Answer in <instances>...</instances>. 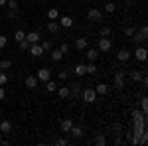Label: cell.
Here are the masks:
<instances>
[{
	"label": "cell",
	"instance_id": "13",
	"mask_svg": "<svg viewBox=\"0 0 148 146\" xmlns=\"http://www.w3.org/2000/svg\"><path fill=\"white\" fill-rule=\"evenodd\" d=\"M134 57H136L138 61H146V47H136Z\"/></svg>",
	"mask_w": 148,
	"mask_h": 146
},
{
	"label": "cell",
	"instance_id": "20",
	"mask_svg": "<svg viewBox=\"0 0 148 146\" xmlns=\"http://www.w3.org/2000/svg\"><path fill=\"white\" fill-rule=\"evenodd\" d=\"M95 93H97V95H107V93H109V85H105V83L97 85V87H95Z\"/></svg>",
	"mask_w": 148,
	"mask_h": 146
},
{
	"label": "cell",
	"instance_id": "47",
	"mask_svg": "<svg viewBox=\"0 0 148 146\" xmlns=\"http://www.w3.org/2000/svg\"><path fill=\"white\" fill-rule=\"evenodd\" d=\"M6 2H8V0H0V6H6Z\"/></svg>",
	"mask_w": 148,
	"mask_h": 146
},
{
	"label": "cell",
	"instance_id": "26",
	"mask_svg": "<svg viewBox=\"0 0 148 146\" xmlns=\"http://www.w3.org/2000/svg\"><path fill=\"white\" fill-rule=\"evenodd\" d=\"M42 47H44V51H51V49H53L51 40H44V42H42Z\"/></svg>",
	"mask_w": 148,
	"mask_h": 146
},
{
	"label": "cell",
	"instance_id": "30",
	"mask_svg": "<svg viewBox=\"0 0 148 146\" xmlns=\"http://www.w3.org/2000/svg\"><path fill=\"white\" fill-rule=\"evenodd\" d=\"M46 89H47V91H56V89H57V83L49 79V81H46Z\"/></svg>",
	"mask_w": 148,
	"mask_h": 146
},
{
	"label": "cell",
	"instance_id": "17",
	"mask_svg": "<svg viewBox=\"0 0 148 146\" xmlns=\"http://www.w3.org/2000/svg\"><path fill=\"white\" fill-rule=\"evenodd\" d=\"M59 26H63V28H71V26H73V18H71V16H63V18L59 20Z\"/></svg>",
	"mask_w": 148,
	"mask_h": 146
},
{
	"label": "cell",
	"instance_id": "43",
	"mask_svg": "<svg viewBox=\"0 0 148 146\" xmlns=\"http://www.w3.org/2000/svg\"><path fill=\"white\" fill-rule=\"evenodd\" d=\"M113 128L116 130V134H121V130H123V128H121V124H119V123H114V124H113Z\"/></svg>",
	"mask_w": 148,
	"mask_h": 146
},
{
	"label": "cell",
	"instance_id": "25",
	"mask_svg": "<svg viewBox=\"0 0 148 146\" xmlns=\"http://www.w3.org/2000/svg\"><path fill=\"white\" fill-rule=\"evenodd\" d=\"M14 40H16V42H22V40H26V32H24V30H16Z\"/></svg>",
	"mask_w": 148,
	"mask_h": 146
},
{
	"label": "cell",
	"instance_id": "4",
	"mask_svg": "<svg viewBox=\"0 0 148 146\" xmlns=\"http://www.w3.org/2000/svg\"><path fill=\"white\" fill-rule=\"evenodd\" d=\"M36 77H38V81L46 83V81H49V79H51V69H49V67H42V69H38Z\"/></svg>",
	"mask_w": 148,
	"mask_h": 146
},
{
	"label": "cell",
	"instance_id": "34",
	"mask_svg": "<svg viewBox=\"0 0 148 146\" xmlns=\"http://www.w3.org/2000/svg\"><path fill=\"white\" fill-rule=\"evenodd\" d=\"M95 144H97V146H103V144H107V138H105L103 134H99L97 138H95Z\"/></svg>",
	"mask_w": 148,
	"mask_h": 146
},
{
	"label": "cell",
	"instance_id": "3",
	"mask_svg": "<svg viewBox=\"0 0 148 146\" xmlns=\"http://www.w3.org/2000/svg\"><path fill=\"white\" fill-rule=\"evenodd\" d=\"M95 97H97V93H95V89H91V87H87V89H83L81 91V99L85 103H95Z\"/></svg>",
	"mask_w": 148,
	"mask_h": 146
},
{
	"label": "cell",
	"instance_id": "28",
	"mask_svg": "<svg viewBox=\"0 0 148 146\" xmlns=\"http://www.w3.org/2000/svg\"><path fill=\"white\" fill-rule=\"evenodd\" d=\"M59 99H69V87H61L59 89Z\"/></svg>",
	"mask_w": 148,
	"mask_h": 146
},
{
	"label": "cell",
	"instance_id": "8",
	"mask_svg": "<svg viewBox=\"0 0 148 146\" xmlns=\"http://www.w3.org/2000/svg\"><path fill=\"white\" fill-rule=\"evenodd\" d=\"M87 16H89V20H93V22H99V20L103 18V14L97 10V8H91V10L87 12Z\"/></svg>",
	"mask_w": 148,
	"mask_h": 146
},
{
	"label": "cell",
	"instance_id": "2",
	"mask_svg": "<svg viewBox=\"0 0 148 146\" xmlns=\"http://www.w3.org/2000/svg\"><path fill=\"white\" fill-rule=\"evenodd\" d=\"M81 91H83V85H81L79 81H75V83L69 87V97H73L75 101H79L81 99Z\"/></svg>",
	"mask_w": 148,
	"mask_h": 146
},
{
	"label": "cell",
	"instance_id": "7",
	"mask_svg": "<svg viewBox=\"0 0 148 146\" xmlns=\"http://www.w3.org/2000/svg\"><path fill=\"white\" fill-rule=\"evenodd\" d=\"M116 59H119L121 63H126V61L130 59V51H128V49H119V53H116Z\"/></svg>",
	"mask_w": 148,
	"mask_h": 146
},
{
	"label": "cell",
	"instance_id": "12",
	"mask_svg": "<svg viewBox=\"0 0 148 146\" xmlns=\"http://www.w3.org/2000/svg\"><path fill=\"white\" fill-rule=\"evenodd\" d=\"M142 77H144V73H142L140 69H132V71H130V79H132L134 83H140Z\"/></svg>",
	"mask_w": 148,
	"mask_h": 146
},
{
	"label": "cell",
	"instance_id": "16",
	"mask_svg": "<svg viewBox=\"0 0 148 146\" xmlns=\"http://www.w3.org/2000/svg\"><path fill=\"white\" fill-rule=\"evenodd\" d=\"M130 38H132V42L136 44V42H146V38H148V36H144L142 32H136V30H134V34L130 36Z\"/></svg>",
	"mask_w": 148,
	"mask_h": 146
},
{
	"label": "cell",
	"instance_id": "5",
	"mask_svg": "<svg viewBox=\"0 0 148 146\" xmlns=\"http://www.w3.org/2000/svg\"><path fill=\"white\" fill-rule=\"evenodd\" d=\"M28 51H30V56L32 57H40L42 53H44V47H42V44L38 42V44H32L30 47H28Z\"/></svg>",
	"mask_w": 148,
	"mask_h": 146
},
{
	"label": "cell",
	"instance_id": "37",
	"mask_svg": "<svg viewBox=\"0 0 148 146\" xmlns=\"http://www.w3.org/2000/svg\"><path fill=\"white\" fill-rule=\"evenodd\" d=\"M6 6H10V10H18V2H16V0H8Z\"/></svg>",
	"mask_w": 148,
	"mask_h": 146
},
{
	"label": "cell",
	"instance_id": "19",
	"mask_svg": "<svg viewBox=\"0 0 148 146\" xmlns=\"http://www.w3.org/2000/svg\"><path fill=\"white\" fill-rule=\"evenodd\" d=\"M87 59L89 61H97V57H99V49H87Z\"/></svg>",
	"mask_w": 148,
	"mask_h": 146
},
{
	"label": "cell",
	"instance_id": "22",
	"mask_svg": "<svg viewBox=\"0 0 148 146\" xmlns=\"http://www.w3.org/2000/svg\"><path fill=\"white\" fill-rule=\"evenodd\" d=\"M47 30H49L51 34H56L57 30H59V24H57L56 20H49V22H47Z\"/></svg>",
	"mask_w": 148,
	"mask_h": 146
},
{
	"label": "cell",
	"instance_id": "40",
	"mask_svg": "<svg viewBox=\"0 0 148 146\" xmlns=\"http://www.w3.org/2000/svg\"><path fill=\"white\" fill-rule=\"evenodd\" d=\"M8 18L10 20H16L18 18V10H8Z\"/></svg>",
	"mask_w": 148,
	"mask_h": 146
},
{
	"label": "cell",
	"instance_id": "45",
	"mask_svg": "<svg viewBox=\"0 0 148 146\" xmlns=\"http://www.w3.org/2000/svg\"><path fill=\"white\" fill-rule=\"evenodd\" d=\"M57 144H59V146H65V144H67V140H65V138H57Z\"/></svg>",
	"mask_w": 148,
	"mask_h": 146
},
{
	"label": "cell",
	"instance_id": "48",
	"mask_svg": "<svg viewBox=\"0 0 148 146\" xmlns=\"http://www.w3.org/2000/svg\"><path fill=\"white\" fill-rule=\"evenodd\" d=\"M0 138H2V132H0Z\"/></svg>",
	"mask_w": 148,
	"mask_h": 146
},
{
	"label": "cell",
	"instance_id": "15",
	"mask_svg": "<svg viewBox=\"0 0 148 146\" xmlns=\"http://www.w3.org/2000/svg\"><path fill=\"white\" fill-rule=\"evenodd\" d=\"M69 134H73V138H81V136H83V128L73 124V126H71V130H69Z\"/></svg>",
	"mask_w": 148,
	"mask_h": 146
},
{
	"label": "cell",
	"instance_id": "29",
	"mask_svg": "<svg viewBox=\"0 0 148 146\" xmlns=\"http://www.w3.org/2000/svg\"><path fill=\"white\" fill-rule=\"evenodd\" d=\"M61 57H63V53H61L59 49H51V59H53V61H59Z\"/></svg>",
	"mask_w": 148,
	"mask_h": 146
},
{
	"label": "cell",
	"instance_id": "44",
	"mask_svg": "<svg viewBox=\"0 0 148 146\" xmlns=\"http://www.w3.org/2000/svg\"><path fill=\"white\" fill-rule=\"evenodd\" d=\"M4 97H6V91H4V87H2V85H0V101H2V99H4Z\"/></svg>",
	"mask_w": 148,
	"mask_h": 146
},
{
	"label": "cell",
	"instance_id": "41",
	"mask_svg": "<svg viewBox=\"0 0 148 146\" xmlns=\"http://www.w3.org/2000/svg\"><path fill=\"white\" fill-rule=\"evenodd\" d=\"M67 77H69V71H65V69L59 71V79H67Z\"/></svg>",
	"mask_w": 148,
	"mask_h": 146
},
{
	"label": "cell",
	"instance_id": "33",
	"mask_svg": "<svg viewBox=\"0 0 148 146\" xmlns=\"http://www.w3.org/2000/svg\"><path fill=\"white\" fill-rule=\"evenodd\" d=\"M111 36V28L109 26H103L101 28V38H109Z\"/></svg>",
	"mask_w": 148,
	"mask_h": 146
},
{
	"label": "cell",
	"instance_id": "32",
	"mask_svg": "<svg viewBox=\"0 0 148 146\" xmlns=\"http://www.w3.org/2000/svg\"><path fill=\"white\" fill-rule=\"evenodd\" d=\"M140 109H142V112L146 114V111H148V99H146V97L140 99Z\"/></svg>",
	"mask_w": 148,
	"mask_h": 146
},
{
	"label": "cell",
	"instance_id": "6",
	"mask_svg": "<svg viewBox=\"0 0 148 146\" xmlns=\"http://www.w3.org/2000/svg\"><path fill=\"white\" fill-rule=\"evenodd\" d=\"M111 47H113V44H111L109 38H101V40H99V51L107 53V51H111Z\"/></svg>",
	"mask_w": 148,
	"mask_h": 146
},
{
	"label": "cell",
	"instance_id": "27",
	"mask_svg": "<svg viewBox=\"0 0 148 146\" xmlns=\"http://www.w3.org/2000/svg\"><path fill=\"white\" fill-rule=\"evenodd\" d=\"M114 10H116V4H114V2H107V4H105V12L113 14Z\"/></svg>",
	"mask_w": 148,
	"mask_h": 146
},
{
	"label": "cell",
	"instance_id": "10",
	"mask_svg": "<svg viewBox=\"0 0 148 146\" xmlns=\"http://www.w3.org/2000/svg\"><path fill=\"white\" fill-rule=\"evenodd\" d=\"M26 42H28V44L32 45V44H38V42H40V34H38V32H30V34H26Z\"/></svg>",
	"mask_w": 148,
	"mask_h": 146
},
{
	"label": "cell",
	"instance_id": "1",
	"mask_svg": "<svg viewBox=\"0 0 148 146\" xmlns=\"http://www.w3.org/2000/svg\"><path fill=\"white\" fill-rule=\"evenodd\" d=\"M114 89L116 91L125 89V69H119V71L114 73Z\"/></svg>",
	"mask_w": 148,
	"mask_h": 146
},
{
	"label": "cell",
	"instance_id": "23",
	"mask_svg": "<svg viewBox=\"0 0 148 146\" xmlns=\"http://www.w3.org/2000/svg\"><path fill=\"white\" fill-rule=\"evenodd\" d=\"M47 18H49V20H57V18H59L57 8H49V10H47Z\"/></svg>",
	"mask_w": 148,
	"mask_h": 146
},
{
	"label": "cell",
	"instance_id": "42",
	"mask_svg": "<svg viewBox=\"0 0 148 146\" xmlns=\"http://www.w3.org/2000/svg\"><path fill=\"white\" fill-rule=\"evenodd\" d=\"M6 42H8V40H6V36H0V49L6 45Z\"/></svg>",
	"mask_w": 148,
	"mask_h": 146
},
{
	"label": "cell",
	"instance_id": "49",
	"mask_svg": "<svg viewBox=\"0 0 148 146\" xmlns=\"http://www.w3.org/2000/svg\"><path fill=\"white\" fill-rule=\"evenodd\" d=\"M0 117H2V112H0Z\"/></svg>",
	"mask_w": 148,
	"mask_h": 146
},
{
	"label": "cell",
	"instance_id": "36",
	"mask_svg": "<svg viewBox=\"0 0 148 146\" xmlns=\"http://www.w3.org/2000/svg\"><path fill=\"white\" fill-rule=\"evenodd\" d=\"M87 73H89V75H93V73H97V67L93 65V61H89V65H87Z\"/></svg>",
	"mask_w": 148,
	"mask_h": 146
},
{
	"label": "cell",
	"instance_id": "39",
	"mask_svg": "<svg viewBox=\"0 0 148 146\" xmlns=\"http://www.w3.org/2000/svg\"><path fill=\"white\" fill-rule=\"evenodd\" d=\"M69 49H71V47H69V44H61V45H59V51H61V53H67Z\"/></svg>",
	"mask_w": 148,
	"mask_h": 146
},
{
	"label": "cell",
	"instance_id": "21",
	"mask_svg": "<svg viewBox=\"0 0 148 146\" xmlns=\"http://www.w3.org/2000/svg\"><path fill=\"white\" fill-rule=\"evenodd\" d=\"M87 44H89L87 38H79V40L75 42V47H77V49H87Z\"/></svg>",
	"mask_w": 148,
	"mask_h": 146
},
{
	"label": "cell",
	"instance_id": "31",
	"mask_svg": "<svg viewBox=\"0 0 148 146\" xmlns=\"http://www.w3.org/2000/svg\"><path fill=\"white\" fill-rule=\"evenodd\" d=\"M28 47H30V44H28L26 40H22V42H18V49H20V51H28Z\"/></svg>",
	"mask_w": 148,
	"mask_h": 146
},
{
	"label": "cell",
	"instance_id": "14",
	"mask_svg": "<svg viewBox=\"0 0 148 146\" xmlns=\"http://www.w3.org/2000/svg\"><path fill=\"white\" fill-rule=\"evenodd\" d=\"M59 126H61V132H69L71 126H73V121H71V119H65V121H61Z\"/></svg>",
	"mask_w": 148,
	"mask_h": 146
},
{
	"label": "cell",
	"instance_id": "46",
	"mask_svg": "<svg viewBox=\"0 0 148 146\" xmlns=\"http://www.w3.org/2000/svg\"><path fill=\"white\" fill-rule=\"evenodd\" d=\"M140 32H142L144 36H148V28H146V26H142V28H140Z\"/></svg>",
	"mask_w": 148,
	"mask_h": 146
},
{
	"label": "cell",
	"instance_id": "18",
	"mask_svg": "<svg viewBox=\"0 0 148 146\" xmlns=\"http://www.w3.org/2000/svg\"><path fill=\"white\" fill-rule=\"evenodd\" d=\"M73 73H75L77 77H81V75H85V73H87V65H83V63H79V65H75V69H73Z\"/></svg>",
	"mask_w": 148,
	"mask_h": 146
},
{
	"label": "cell",
	"instance_id": "11",
	"mask_svg": "<svg viewBox=\"0 0 148 146\" xmlns=\"http://www.w3.org/2000/svg\"><path fill=\"white\" fill-rule=\"evenodd\" d=\"M10 130H12L10 121H0V132H2V134H10Z\"/></svg>",
	"mask_w": 148,
	"mask_h": 146
},
{
	"label": "cell",
	"instance_id": "9",
	"mask_svg": "<svg viewBox=\"0 0 148 146\" xmlns=\"http://www.w3.org/2000/svg\"><path fill=\"white\" fill-rule=\"evenodd\" d=\"M38 83H40V81H38L36 75H28V77H26V87H28V89H36Z\"/></svg>",
	"mask_w": 148,
	"mask_h": 146
},
{
	"label": "cell",
	"instance_id": "24",
	"mask_svg": "<svg viewBox=\"0 0 148 146\" xmlns=\"http://www.w3.org/2000/svg\"><path fill=\"white\" fill-rule=\"evenodd\" d=\"M12 61L10 59H0V71H6V69H10Z\"/></svg>",
	"mask_w": 148,
	"mask_h": 146
},
{
	"label": "cell",
	"instance_id": "35",
	"mask_svg": "<svg viewBox=\"0 0 148 146\" xmlns=\"http://www.w3.org/2000/svg\"><path fill=\"white\" fill-rule=\"evenodd\" d=\"M6 83H8V75L4 71H0V85H6Z\"/></svg>",
	"mask_w": 148,
	"mask_h": 146
},
{
	"label": "cell",
	"instance_id": "38",
	"mask_svg": "<svg viewBox=\"0 0 148 146\" xmlns=\"http://www.w3.org/2000/svg\"><path fill=\"white\" fill-rule=\"evenodd\" d=\"M132 34H134V28H132V26H126V28H125V36H126V38H130Z\"/></svg>",
	"mask_w": 148,
	"mask_h": 146
}]
</instances>
